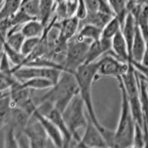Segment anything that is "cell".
<instances>
[{"instance_id":"2e32d148","label":"cell","mask_w":148,"mask_h":148,"mask_svg":"<svg viewBox=\"0 0 148 148\" xmlns=\"http://www.w3.org/2000/svg\"><path fill=\"white\" fill-rule=\"evenodd\" d=\"M137 29L136 19L134 16L130 13H128L125 17V20L121 26V32L126 41L129 50V56L132 43L134 39L135 34Z\"/></svg>"},{"instance_id":"5bb4252c","label":"cell","mask_w":148,"mask_h":148,"mask_svg":"<svg viewBox=\"0 0 148 148\" xmlns=\"http://www.w3.org/2000/svg\"><path fill=\"white\" fill-rule=\"evenodd\" d=\"M110 52L122 62H130L128 46L121 30L119 31L111 39V51Z\"/></svg>"},{"instance_id":"ba28073f","label":"cell","mask_w":148,"mask_h":148,"mask_svg":"<svg viewBox=\"0 0 148 148\" xmlns=\"http://www.w3.org/2000/svg\"><path fill=\"white\" fill-rule=\"evenodd\" d=\"M75 147H108L102 134L88 116V123L83 136Z\"/></svg>"},{"instance_id":"ffe728a7","label":"cell","mask_w":148,"mask_h":148,"mask_svg":"<svg viewBox=\"0 0 148 148\" xmlns=\"http://www.w3.org/2000/svg\"><path fill=\"white\" fill-rule=\"evenodd\" d=\"M113 16L103 14L101 12H95V13H88L87 16L83 20L80 21V25L90 24L98 27L102 29L104 26L109 22Z\"/></svg>"},{"instance_id":"484cf974","label":"cell","mask_w":148,"mask_h":148,"mask_svg":"<svg viewBox=\"0 0 148 148\" xmlns=\"http://www.w3.org/2000/svg\"><path fill=\"white\" fill-rule=\"evenodd\" d=\"M4 53L6 55L8 59L10 62L14 64L13 69H16L23 65L25 56L22 54L20 51H18L15 49L12 48L4 41Z\"/></svg>"},{"instance_id":"e575fe53","label":"cell","mask_w":148,"mask_h":148,"mask_svg":"<svg viewBox=\"0 0 148 148\" xmlns=\"http://www.w3.org/2000/svg\"><path fill=\"white\" fill-rule=\"evenodd\" d=\"M5 39V37H3L0 34V60L2 59V56L4 53V41Z\"/></svg>"},{"instance_id":"277c9868","label":"cell","mask_w":148,"mask_h":148,"mask_svg":"<svg viewBox=\"0 0 148 148\" xmlns=\"http://www.w3.org/2000/svg\"><path fill=\"white\" fill-rule=\"evenodd\" d=\"M85 111L84 101L80 95L78 94L73 98L62 113L66 125L72 133L73 141L76 144L79 142L81 138L78 133V130L80 128L85 127L88 123V116Z\"/></svg>"},{"instance_id":"30bf717a","label":"cell","mask_w":148,"mask_h":148,"mask_svg":"<svg viewBox=\"0 0 148 148\" xmlns=\"http://www.w3.org/2000/svg\"><path fill=\"white\" fill-rule=\"evenodd\" d=\"M32 117L41 123L53 146L57 147H64V139L62 135L52 121L49 119L47 116L41 113L37 108L33 113Z\"/></svg>"},{"instance_id":"f1b7e54d","label":"cell","mask_w":148,"mask_h":148,"mask_svg":"<svg viewBox=\"0 0 148 148\" xmlns=\"http://www.w3.org/2000/svg\"><path fill=\"white\" fill-rule=\"evenodd\" d=\"M6 130L4 136V147H18V138L17 137L15 130L11 125L5 127Z\"/></svg>"},{"instance_id":"d6a6232c","label":"cell","mask_w":148,"mask_h":148,"mask_svg":"<svg viewBox=\"0 0 148 148\" xmlns=\"http://www.w3.org/2000/svg\"><path fill=\"white\" fill-rule=\"evenodd\" d=\"M101 0H84L88 13L99 12Z\"/></svg>"},{"instance_id":"44dd1931","label":"cell","mask_w":148,"mask_h":148,"mask_svg":"<svg viewBox=\"0 0 148 148\" xmlns=\"http://www.w3.org/2000/svg\"><path fill=\"white\" fill-rule=\"evenodd\" d=\"M55 7V0H39V13L37 19L47 26Z\"/></svg>"},{"instance_id":"4316f807","label":"cell","mask_w":148,"mask_h":148,"mask_svg":"<svg viewBox=\"0 0 148 148\" xmlns=\"http://www.w3.org/2000/svg\"><path fill=\"white\" fill-rule=\"evenodd\" d=\"M121 24L119 18L116 16L112 17L102 28L101 38L111 40L112 38L121 30Z\"/></svg>"},{"instance_id":"52a82bcc","label":"cell","mask_w":148,"mask_h":148,"mask_svg":"<svg viewBox=\"0 0 148 148\" xmlns=\"http://www.w3.org/2000/svg\"><path fill=\"white\" fill-rule=\"evenodd\" d=\"M12 71L14 76L18 81L25 82L27 79L36 77H43L51 80L55 84L60 78L62 71L56 68L36 66H22L20 67L13 69Z\"/></svg>"},{"instance_id":"d590c367","label":"cell","mask_w":148,"mask_h":148,"mask_svg":"<svg viewBox=\"0 0 148 148\" xmlns=\"http://www.w3.org/2000/svg\"><path fill=\"white\" fill-rule=\"evenodd\" d=\"M4 1H5V0H0V8H1V6L2 5V4H3Z\"/></svg>"},{"instance_id":"603a6c76","label":"cell","mask_w":148,"mask_h":148,"mask_svg":"<svg viewBox=\"0 0 148 148\" xmlns=\"http://www.w3.org/2000/svg\"><path fill=\"white\" fill-rule=\"evenodd\" d=\"M22 0H5L0 8V20L9 18L19 10Z\"/></svg>"},{"instance_id":"836d02e7","label":"cell","mask_w":148,"mask_h":148,"mask_svg":"<svg viewBox=\"0 0 148 148\" xmlns=\"http://www.w3.org/2000/svg\"><path fill=\"white\" fill-rule=\"evenodd\" d=\"M141 63H142L144 65L148 66V39L146 40V48H145L143 59H142Z\"/></svg>"},{"instance_id":"1f68e13d","label":"cell","mask_w":148,"mask_h":148,"mask_svg":"<svg viewBox=\"0 0 148 148\" xmlns=\"http://www.w3.org/2000/svg\"><path fill=\"white\" fill-rule=\"evenodd\" d=\"M88 10L86 8L84 0H77V6H76L75 16L79 18V20H83L87 16Z\"/></svg>"},{"instance_id":"7c38bea8","label":"cell","mask_w":148,"mask_h":148,"mask_svg":"<svg viewBox=\"0 0 148 148\" xmlns=\"http://www.w3.org/2000/svg\"><path fill=\"white\" fill-rule=\"evenodd\" d=\"M111 51V40L100 38L98 40L93 41L90 44L87 55L85 63L89 64L96 62L98 59L108 53Z\"/></svg>"},{"instance_id":"4dcf8cb0","label":"cell","mask_w":148,"mask_h":148,"mask_svg":"<svg viewBox=\"0 0 148 148\" xmlns=\"http://www.w3.org/2000/svg\"><path fill=\"white\" fill-rule=\"evenodd\" d=\"M41 38H25L21 47L20 52L25 57L36 48L41 40Z\"/></svg>"},{"instance_id":"5b68a950","label":"cell","mask_w":148,"mask_h":148,"mask_svg":"<svg viewBox=\"0 0 148 148\" xmlns=\"http://www.w3.org/2000/svg\"><path fill=\"white\" fill-rule=\"evenodd\" d=\"M90 42L79 40L75 37L67 42L63 67L64 71L73 73L78 67L85 63L86 55Z\"/></svg>"},{"instance_id":"8fae6325","label":"cell","mask_w":148,"mask_h":148,"mask_svg":"<svg viewBox=\"0 0 148 148\" xmlns=\"http://www.w3.org/2000/svg\"><path fill=\"white\" fill-rule=\"evenodd\" d=\"M56 25L59 28V42L62 44H67V42L78 32L80 20L76 16H73L59 22L56 21Z\"/></svg>"},{"instance_id":"cb8c5ba5","label":"cell","mask_w":148,"mask_h":148,"mask_svg":"<svg viewBox=\"0 0 148 148\" xmlns=\"http://www.w3.org/2000/svg\"><path fill=\"white\" fill-rule=\"evenodd\" d=\"M24 87L30 90H40L51 88L54 83L51 80L43 77H36L27 79L26 81L22 82Z\"/></svg>"},{"instance_id":"e0dca14e","label":"cell","mask_w":148,"mask_h":148,"mask_svg":"<svg viewBox=\"0 0 148 148\" xmlns=\"http://www.w3.org/2000/svg\"><path fill=\"white\" fill-rule=\"evenodd\" d=\"M102 29L90 24H84L79 25L78 32L76 33L75 38L79 40L92 42L101 38Z\"/></svg>"},{"instance_id":"ac0fdd59","label":"cell","mask_w":148,"mask_h":148,"mask_svg":"<svg viewBox=\"0 0 148 148\" xmlns=\"http://www.w3.org/2000/svg\"><path fill=\"white\" fill-rule=\"evenodd\" d=\"M46 26L40 20L33 18L22 26L20 30L25 38H40L43 36Z\"/></svg>"},{"instance_id":"7a4b0ae2","label":"cell","mask_w":148,"mask_h":148,"mask_svg":"<svg viewBox=\"0 0 148 148\" xmlns=\"http://www.w3.org/2000/svg\"><path fill=\"white\" fill-rule=\"evenodd\" d=\"M79 86L74 74L62 71L57 82L49 88L45 94L39 98V103H49L62 113L73 98L79 94Z\"/></svg>"},{"instance_id":"8992f818","label":"cell","mask_w":148,"mask_h":148,"mask_svg":"<svg viewBox=\"0 0 148 148\" xmlns=\"http://www.w3.org/2000/svg\"><path fill=\"white\" fill-rule=\"evenodd\" d=\"M96 64L98 79L104 76L118 79L126 73L130 67V62H122L111 53L102 56L99 60L96 61Z\"/></svg>"},{"instance_id":"6da1fadb","label":"cell","mask_w":148,"mask_h":148,"mask_svg":"<svg viewBox=\"0 0 148 148\" xmlns=\"http://www.w3.org/2000/svg\"><path fill=\"white\" fill-rule=\"evenodd\" d=\"M73 74L79 86V94L84 101L86 111L88 112V116L96 127L99 130L101 134H103L106 127L103 126L99 121L94 109L92 96V85L94 82L99 80L97 78L96 62L82 64L78 67Z\"/></svg>"},{"instance_id":"9a60e30c","label":"cell","mask_w":148,"mask_h":148,"mask_svg":"<svg viewBox=\"0 0 148 148\" xmlns=\"http://www.w3.org/2000/svg\"><path fill=\"white\" fill-rule=\"evenodd\" d=\"M146 48V41L137 25V29L130 51V62H141Z\"/></svg>"},{"instance_id":"9c48e42d","label":"cell","mask_w":148,"mask_h":148,"mask_svg":"<svg viewBox=\"0 0 148 148\" xmlns=\"http://www.w3.org/2000/svg\"><path fill=\"white\" fill-rule=\"evenodd\" d=\"M23 134L27 136L30 147H46L51 141L41 123L36 119L32 122L30 120L24 130Z\"/></svg>"},{"instance_id":"83f0119b","label":"cell","mask_w":148,"mask_h":148,"mask_svg":"<svg viewBox=\"0 0 148 148\" xmlns=\"http://www.w3.org/2000/svg\"><path fill=\"white\" fill-rule=\"evenodd\" d=\"M20 9L33 18H38L39 13V0H29L22 2Z\"/></svg>"},{"instance_id":"d6986e66","label":"cell","mask_w":148,"mask_h":148,"mask_svg":"<svg viewBox=\"0 0 148 148\" xmlns=\"http://www.w3.org/2000/svg\"><path fill=\"white\" fill-rule=\"evenodd\" d=\"M11 106L8 91H5L0 97V133L10 121Z\"/></svg>"},{"instance_id":"4fadbf2b","label":"cell","mask_w":148,"mask_h":148,"mask_svg":"<svg viewBox=\"0 0 148 148\" xmlns=\"http://www.w3.org/2000/svg\"><path fill=\"white\" fill-rule=\"evenodd\" d=\"M45 116H47L49 119L54 123V125L57 127L60 133H62L64 139V147H69L73 139L72 133L70 131L69 128L66 125L65 121L63 118L62 113L56 108H53Z\"/></svg>"},{"instance_id":"7402d4cb","label":"cell","mask_w":148,"mask_h":148,"mask_svg":"<svg viewBox=\"0 0 148 148\" xmlns=\"http://www.w3.org/2000/svg\"><path fill=\"white\" fill-rule=\"evenodd\" d=\"M114 16L119 18L122 25L125 17L128 14V0H107Z\"/></svg>"},{"instance_id":"3957f363","label":"cell","mask_w":148,"mask_h":148,"mask_svg":"<svg viewBox=\"0 0 148 148\" xmlns=\"http://www.w3.org/2000/svg\"><path fill=\"white\" fill-rule=\"evenodd\" d=\"M116 80L121 91V110L118 125L114 130L115 145L116 147H133L136 122L121 79Z\"/></svg>"},{"instance_id":"f546056e","label":"cell","mask_w":148,"mask_h":148,"mask_svg":"<svg viewBox=\"0 0 148 148\" xmlns=\"http://www.w3.org/2000/svg\"><path fill=\"white\" fill-rule=\"evenodd\" d=\"M30 19H33V18L29 16L26 13H25L20 8L14 16H12L10 18H9L11 29H18L19 27H22L23 25H25L26 22L30 21Z\"/></svg>"},{"instance_id":"d4e9b609","label":"cell","mask_w":148,"mask_h":148,"mask_svg":"<svg viewBox=\"0 0 148 148\" xmlns=\"http://www.w3.org/2000/svg\"><path fill=\"white\" fill-rule=\"evenodd\" d=\"M25 39V37L22 34L20 30L10 29L5 37V42L12 48L20 51Z\"/></svg>"}]
</instances>
